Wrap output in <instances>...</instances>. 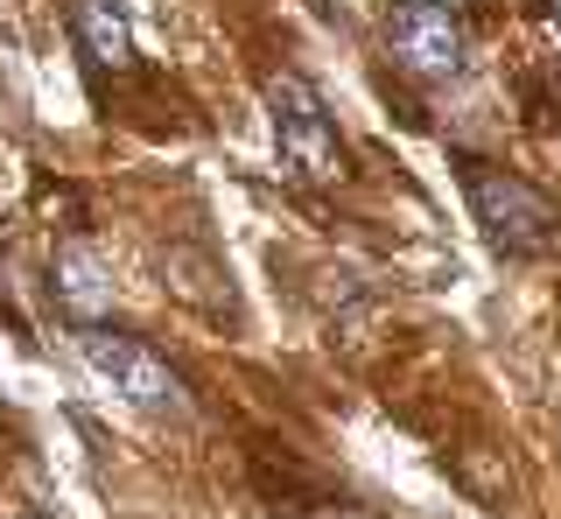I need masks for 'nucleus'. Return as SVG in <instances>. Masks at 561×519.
Returning a JSON list of instances; mask_svg holds the SVG:
<instances>
[{
  "label": "nucleus",
  "instance_id": "obj_3",
  "mask_svg": "<svg viewBox=\"0 0 561 519\" xmlns=\"http://www.w3.org/2000/svg\"><path fill=\"white\" fill-rule=\"evenodd\" d=\"M78 358L92 366L99 387H113L134 414H162V422H169V414H190L183 379H175L169 358H154L140 337H119V331H99V323H84V331H78Z\"/></svg>",
  "mask_w": 561,
  "mask_h": 519
},
{
  "label": "nucleus",
  "instance_id": "obj_6",
  "mask_svg": "<svg viewBox=\"0 0 561 519\" xmlns=\"http://www.w3.org/2000/svg\"><path fill=\"white\" fill-rule=\"evenodd\" d=\"M70 22H78V43L92 49L99 71H127L134 64V22L119 0H70Z\"/></svg>",
  "mask_w": 561,
  "mask_h": 519
},
{
  "label": "nucleus",
  "instance_id": "obj_4",
  "mask_svg": "<svg viewBox=\"0 0 561 519\" xmlns=\"http://www.w3.org/2000/svg\"><path fill=\"white\" fill-rule=\"evenodd\" d=\"M386 49H393V64L421 84H449V78H463V64H470V36L443 0H393V8H386Z\"/></svg>",
  "mask_w": 561,
  "mask_h": 519
},
{
  "label": "nucleus",
  "instance_id": "obj_7",
  "mask_svg": "<svg viewBox=\"0 0 561 519\" xmlns=\"http://www.w3.org/2000/svg\"><path fill=\"white\" fill-rule=\"evenodd\" d=\"M554 22H561V0H554Z\"/></svg>",
  "mask_w": 561,
  "mask_h": 519
},
{
  "label": "nucleus",
  "instance_id": "obj_5",
  "mask_svg": "<svg viewBox=\"0 0 561 519\" xmlns=\"http://www.w3.org/2000/svg\"><path fill=\"white\" fill-rule=\"evenodd\" d=\"M49 288H57V309L70 323H99L105 309H113V274H105V260L92 246H64L57 253V274H49Z\"/></svg>",
  "mask_w": 561,
  "mask_h": 519
},
{
  "label": "nucleus",
  "instance_id": "obj_8",
  "mask_svg": "<svg viewBox=\"0 0 561 519\" xmlns=\"http://www.w3.org/2000/svg\"><path fill=\"white\" fill-rule=\"evenodd\" d=\"M28 519H43V512H28Z\"/></svg>",
  "mask_w": 561,
  "mask_h": 519
},
{
  "label": "nucleus",
  "instance_id": "obj_2",
  "mask_svg": "<svg viewBox=\"0 0 561 519\" xmlns=\"http://www.w3.org/2000/svg\"><path fill=\"white\" fill-rule=\"evenodd\" d=\"M463 197L470 211H478L484 239L499 253H548L554 232H561V204L548 197V189H534L526 176H513V169H491V162H463Z\"/></svg>",
  "mask_w": 561,
  "mask_h": 519
},
{
  "label": "nucleus",
  "instance_id": "obj_1",
  "mask_svg": "<svg viewBox=\"0 0 561 519\" xmlns=\"http://www.w3.org/2000/svg\"><path fill=\"white\" fill-rule=\"evenodd\" d=\"M267 119H274V162H280L288 183L330 189L344 176V141H337V127H330V113H323V99H316L309 78L280 71L267 84Z\"/></svg>",
  "mask_w": 561,
  "mask_h": 519
}]
</instances>
